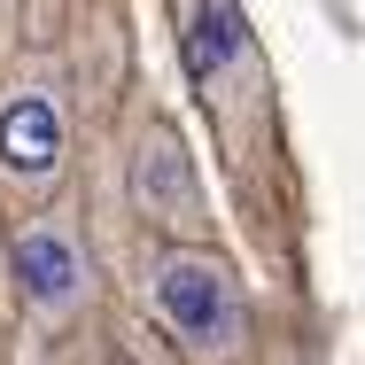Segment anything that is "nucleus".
Returning a JSON list of instances; mask_svg holds the SVG:
<instances>
[{
    "instance_id": "4",
    "label": "nucleus",
    "mask_w": 365,
    "mask_h": 365,
    "mask_svg": "<svg viewBox=\"0 0 365 365\" xmlns=\"http://www.w3.org/2000/svg\"><path fill=\"white\" fill-rule=\"evenodd\" d=\"M179 47H187L195 93L218 117H233L249 93H264V63H257V39L241 24V0H179Z\"/></svg>"
},
{
    "instance_id": "2",
    "label": "nucleus",
    "mask_w": 365,
    "mask_h": 365,
    "mask_svg": "<svg viewBox=\"0 0 365 365\" xmlns=\"http://www.w3.org/2000/svg\"><path fill=\"white\" fill-rule=\"evenodd\" d=\"M8 288L16 311L31 319V334H71L78 319L101 303V264H93V241L78 233L71 210L55 202H31L8 225Z\"/></svg>"
},
{
    "instance_id": "3",
    "label": "nucleus",
    "mask_w": 365,
    "mask_h": 365,
    "mask_svg": "<svg viewBox=\"0 0 365 365\" xmlns=\"http://www.w3.org/2000/svg\"><path fill=\"white\" fill-rule=\"evenodd\" d=\"M71 171V125H63V93L47 78H16L0 101V195L16 210L55 202Z\"/></svg>"
},
{
    "instance_id": "6",
    "label": "nucleus",
    "mask_w": 365,
    "mask_h": 365,
    "mask_svg": "<svg viewBox=\"0 0 365 365\" xmlns=\"http://www.w3.org/2000/svg\"><path fill=\"white\" fill-rule=\"evenodd\" d=\"M24 39V0H0V55H16Z\"/></svg>"
},
{
    "instance_id": "1",
    "label": "nucleus",
    "mask_w": 365,
    "mask_h": 365,
    "mask_svg": "<svg viewBox=\"0 0 365 365\" xmlns=\"http://www.w3.org/2000/svg\"><path fill=\"white\" fill-rule=\"evenodd\" d=\"M148 303H155V327L171 334L179 358H249V295L241 272L225 264L210 241H163L148 249Z\"/></svg>"
},
{
    "instance_id": "5",
    "label": "nucleus",
    "mask_w": 365,
    "mask_h": 365,
    "mask_svg": "<svg viewBox=\"0 0 365 365\" xmlns=\"http://www.w3.org/2000/svg\"><path fill=\"white\" fill-rule=\"evenodd\" d=\"M133 202H140V218L155 225L163 241H210L202 171H195L187 140H179L163 117H148L140 133H133Z\"/></svg>"
}]
</instances>
